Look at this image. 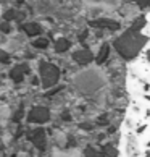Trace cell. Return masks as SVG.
Wrapping results in <instances>:
<instances>
[{"instance_id": "cell-1", "label": "cell", "mask_w": 150, "mask_h": 157, "mask_svg": "<svg viewBox=\"0 0 150 157\" xmlns=\"http://www.w3.org/2000/svg\"><path fill=\"white\" fill-rule=\"evenodd\" d=\"M121 151H123V157H144L145 147L142 139L134 131H124Z\"/></svg>"}, {"instance_id": "cell-2", "label": "cell", "mask_w": 150, "mask_h": 157, "mask_svg": "<svg viewBox=\"0 0 150 157\" xmlns=\"http://www.w3.org/2000/svg\"><path fill=\"white\" fill-rule=\"evenodd\" d=\"M141 62L144 63V65H145L148 70H150V45L148 47L144 50V54H142V59H141Z\"/></svg>"}]
</instances>
